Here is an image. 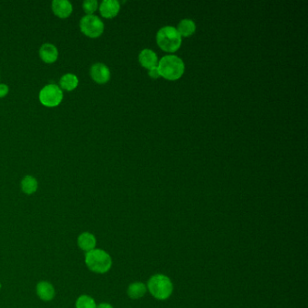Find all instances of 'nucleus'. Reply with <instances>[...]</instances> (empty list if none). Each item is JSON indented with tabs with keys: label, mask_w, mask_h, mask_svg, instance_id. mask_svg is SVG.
<instances>
[{
	"label": "nucleus",
	"mask_w": 308,
	"mask_h": 308,
	"mask_svg": "<svg viewBox=\"0 0 308 308\" xmlns=\"http://www.w3.org/2000/svg\"><path fill=\"white\" fill-rule=\"evenodd\" d=\"M78 77L73 74H64L59 81L61 89L71 92L78 86Z\"/></svg>",
	"instance_id": "15"
},
{
	"label": "nucleus",
	"mask_w": 308,
	"mask_h": 308,
	"mask_svg": "<svg viewBox=\"0 0 308 308\" xmlns=\"http://www.w3.org/2000/svg\"><path fill=\"white\" fill-rule=\"evenodd\" d=\"M21 190L24 193L31 195L33 193H36L38 188V183L37 180L32 176V175H27L25 176L21 181Z\"/></svg>",
	"instance_id": "17"
},
{
	"label": "nucleus",
	"mask_w": 308,
	"mask_h": 308,
	"mask_svg": "<svg viewBox=\"0 0 308 308\" xmlns=\"http://www.w3.org/2000/svg\"><path fill=\"white\" fill-rule=\"evenodd\" d=\"M80 28L85 36L96 38L104 31V24L95 15H85L80 20Z\"/></svg>",
	"instance_id": "6"
},
{
	"label": "nucleus",
	"mask_w": 308,
	"mask_h": 308,
	"mask_svg": "<svg viewBox=\"0 0 308 308\" xmlns=\"http://www.w3.org/2000/svg\"><path fill=\"white\" fill-rule=\"evenodd\" d=\"M63 98L64 93L62 89L54 83L47 84L39 92V101L44 106L49 108L58 106Z\"/></svg>",
	"instance_id": "5"
},
{
	"label": "nucleus",
	"mask_w": 308,
	"mask_h": 308,
	"mask_svg": "<svg viewBox=\"0 0 308 308\" xmlns=\"http://www.w3.org/2000/svg\"><path fill=\"white\" fill-rule=\"evenodd\" d=\"M83 9L86 14H93L98 9L97 0H85V1H83Z\"/></svg>",
	"instance_id": "19"
},
{
	"label": "nucleus",
	"mask_w": 308,
	"mask_h": 308,
	"mask_svg": "<svg viewBox=\"0 0 308 308\" xmlns=\"http://www.w3.org/2000/svg\"><path fill=\"white\" fill-rule=\"evenodd\" d=\"M96 238L95 236L90 232H83L79 235L77 239V244L79 248L85 252H90L96 247Z\"/></svg>",
	"instance_id": "12"
},
{
	"label": "nucleus",
	"mask_w": 308,
	"mask_h": 308,
	"mask_svg": "<svg viewBox=\"0 0 308 308\" xmlns=\"http://www.w3.org/2000/svg\"><path fill=\"white\" fill-rule=\"evenodd\" d=\"M85 264L93 273L105 274L111 268L112 259L106 251L100 248H94L92 251L86 253Z\"/></svg>",
	"instance_id": "1"
},
{
	"label": "nucleus",
	"mask_w": 308,
	"mask_h": 308,
	"mask_svg": "<svg viewBox=\"0 0 308 308\" xmlns=\"http://www.w3.org/2000/svg\"><path fill=\"white\" fill-rule=\"evenodd\" d=\"M9 86L5 83H0V98L5 97L9 93Z\"/></svg>",
	"instance_id": "21"
},
{
	"label": "nucleus",
	"mask_w": 308,
	"mask_h": 308,
	"mask_svg": "<svg viewBox=\"0 0 308 308\" xmlns=\"http://www.w3.org/2000/svg\"><path fill=\"white\" fill-rule=\"evenodd\" d=\"M120 10V2L117 0H103L100 5V12L106 19L114 18Z\"/></svg>",
	"instance_id": "11"
},
{
	"label": "nucleus",
	"mask_w": 308,
	"mask_h": 308,
	"mask_svg": "<svg viewBox=\"0 0 308 308\" xmlns=\"http://www.w3.org/2000/svg\"><path fill=\"white\" fill-rule=\"evenodd\" d=\"M97 308H113V307H112V305H111V304H110V303H100L99 305H97Z\"/></svg>",
	"instance_id": "22"
},
{
	"label": "nucleus",
	"mask_w": 308,
	"mask_h": 308,
	"mask_svg": "<svg viewBox=\"0 0 308 308\" xmlns=\"http://www.w3.org/2000/svg\"><path fill=\"white\" fill-rule=\"evenodd\" d=\"M158 46L166 52H175L179 48L182 43V37L176 28L171 26L163 27L157 34Z\"/></svg>",
	"instance_id": "4"
},
{
	"label": "nucleus",
	"mask_w": 308,
	"mask_h": 308,
	"mask_svg": "<svg viewBox=\"0 0 308 308\" xmlns=\"http://www.w3.org/2000/svg\"><path fill=\"white\" fill-rule=\"evenodd\" d=\"M0 289H1V284H0Z\"/></svg>",
	"instance_id": "23"
},
{
	"label": "nucleus",
	"mask_w": 308,
	"mask_h": 308,
	"mask_svg": "<svg viewBox=\"0 0 308 308\" xmlns=\"http://www.w3.org/2000/svg\"><path fill=\"white\" fill-rule=\"evenodd\" d=\"M52 10L56 17L66 19L73 12V5L68 0H54L52 2Z\"/></svg>",
	"instance_id": "9"
},
{
	"label": "nucleus",
	"mask_w": 308,
	"mask_h": 308,
	"mask_svg": "<svg viewBox=\"0 0 308 308\" xmlns=\"http://www.w3.org/2000/svg\"><path fill=\"white\" fill-rule=\"evenodd\" d=\"M39 56L46 64H53L58 58V49L53 44L45 43L39 49Z\"/></svg>",
	"instance_id": "8"
},
{
	"label": "nucleus",
	"mask_w": 308,
	"mask_h": 308,
	"mask_svg": "<svg viewBox=\"0 0 308 308\" xmlns=\"http://www.w3.org/2000/svg\"><path fill=\"white\" fill-rule=\"evenodd\" d=\"M176 29L179 32L181 37L182 36L183 37H189L195 32L196 25L192 19H184L180 21L178 27Z\"/></svg>",
	"instance_id": "16"
},
{
	"label": "nucleus",
	"mask_w": 308,
	"mask_h": 308,
	"mask_svg": "<svg viewBox=\"0 0 308 308\" xmlns=\"http://www.w3.org/2000/svg\"><path fill=\"white\" fill-rule=\"evenodd\" d=\"M147 293V286L145 284L140 282H135L130 284L127 291V294L129 298L133 300L142 298L143 296Z\"/></svg>",
	"instance_id": "14"
},
{
	"label": "nucleus",
	"mask_w": 308,
	"mask_h": 308,
	"mask_svg": "<svg viewBox=\"0 0 308 308\" xmlns=\"http://www.w3.org/2000/svg\"><path fill=\"white\" fill-rule=\"evenodd\" d=\"M75 307L76 308H97V304L95 303V300L86 295V294H83L79 296L77 300H76V303H75Z\"/></svg>",
	"instance_id": "18"
},
{
	"label": "nucleus",
	"mask_w": 308,
	"mask_h": 308,
	"mask_svg": "<svg viewBox=\"0 0 308 308\" xmlns=\"http://www.w3.org/2000/svg\"><path fill=\"white\" fill-rule=\"evenodd\" d=\"M147 288L150 294L158 300L169 298L174 290V285L168 276L157 274L151 276L147 283Z\"/></svg>",
	"instance_id": "3"
},
{
	"label": "nucleus",
	"mask_w": 308,
	"mask_h": 308,
	"mask_svg": "<svg viewBox=\"0 0 308 308\" xmlns=\"http://www.w3.org/2000/svg\"><path fill=\"white\" fill-rule=\"evenodd\" d=\"M37 294L44 302H50L56 296V290L52 284L41 281L37 285Z\"/></svg>",
	"instance_id": "10"
},
{
	"label": "nucleus",
	"mask_w": 308,
	"mask_h": 308,
	"mask_svg": "<svg viewBox=\"0 0 308 308\" xmlns=\"http://www.w3.org/2000/svg\"><path fill=\"white\" fill-rule=\"evenodd\" d=\"M148 74H149V76L152 77V78L156 79L160 77V73H159V70H158L157 65V66L152 67L150 69H148Z\"/></svg>",
	"instance_id": "20"
},
{
	"label": "nucleus",
	"mask_w": 308,
	"mask_h": 308,
	"mask_svg": "<svg viewBox=\"0 0 308 308\" xmlns=\"http://www.w3.org/2000/svg\"><path fill=\"white\" fill-rule=\"evenodd\" d=\"M138 59H139L140 64L147 69H150L154 66H157V54L151 49H148V48L143 49L138 56Z\"/></svg>",
	"instance_id": "13"
},
{
	"label": "nucleus",
	"mask_w": 308,
	"mask_h": 308,
	"mask_svg": "<svg viewBox=\"0 0 308 308\" xmlns=\"http://www.w3.org/2000/svg\"><path fill=\"white\" fill-rule=\"evenodd\" d=\"M157 67L159 70L160 76L173 81L179 79L184 72V61L174 55L162 57Z\"/></svg>",
	"instance_id": "2"
},
{
	"label": "nucleus",
	"mask_w": 308,
	"mask_h": 308,
	"mask_svg": "<svg viewBox=\"0 0 308 308\" xmlns=\"http://www.w3.org/2000/svg\"><path fill=\"white\" fill-rule=\"evenodd\" d=\"M90 74L92 80L100 84L106 83L111 79V71L105 64L102 63L93 64L90 69Z\"/></svg>",
	"instance_id": "7"
}]
</instances>
